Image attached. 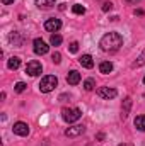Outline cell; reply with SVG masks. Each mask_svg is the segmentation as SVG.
Here are the masks:
<instances>
[{"mask_svg":"<svg viewBox=\"0 0 145 146\" xmlns=\"http://www.w3.org/2000/svg\"><path fill=\"white\" fill-rule=\"evenodd\" d=\"M50 42H51V46H60L62 44V36L56 34V33H53L51 37H50Z\"/></svg>","mask_w":145,"mask_h":146,"instance_id":"d6986e66","label":"cell"},{"mask_svg":"<svg viewBox=\"0 0 145 146\" xmlns=\"http://www.w3.org/2000/svg\"><path fill=\"white\" fill-rule=\"evenodd\" d=\"M2 3L3 5H10V3H14V0H2Z\"/></svg>","mask_w":145,"mask_h":146,"instance_id":"d4e9b609","label":"cell"},{"mask_svg":"<svg viewBox=\"0 0 145 146\" xmlns=\"http://www.w3.org/2000/svg\"><path fill=\"white\" fill-rule=\"evenodd\" d=\"M97 95L104 100H111L118 95V90L113 88V87H101V88H97Z\"/></svg>","mask_w":145,"mask_h":146,"instance_id":"277c9868","label":"cell"},{"mask_svg":"<svg viewBox=\"0 0 145 146\" xmlns=\"http://www.w3.org/2000/svg\"><path fill=\"white\" fill-rule=\"evenodd\" d=\"M33 46H34V48H33V49H34V53H36V54H41V56H43V54H46V53H48V49H50V46H48L41 37H36V39L33 41Z\"/></svg>","mask_w":145,"mask_h":146,"instance_id":"8992f818","label":"cell"},{"mask_svg":"<svg viewBox=\"0 0 145 146\" xmlns=\"http://www.w3.org/2000/svg\"><path fill=\"white\" fill-rule=\"evenodd\" d=\"M118 146H133L132 143H126V145H118Z\"/></svg>","mask_w":145,"mask_h":146,"instance_id":"83f0119b","label":"cell"},{"mask_svg":"<svg viewBox=\"0 0 145 146\" xmlns=\"http://www.w3.org/2000/svg\"><path fill=\"white\" fill-rule=\"evenodd\" d=\"M79 63H80L84 68H89V70L94 66V61H92V56H91V54H82L80 60H79Z\"/></svg>","mask_w":145,"mask_h":146,"instance_id":"8fae6325","label":"cell"},{"mask_svg":"<svg viewBox=\"0 0 145 146\" xmlns=\"http://www.w3.org/2000/svg\"><path fill=\"white\" fill-rule=\"evenodd\" d=\"M60 27H62V21H60V19L51 17V19H48V21L44 22V29L50 31V33H58Z\"/></svg>","mask_w":145,"mask_h":146,"instance_id":"52a82bcc","label":"cell"},{"mask_svg":"<svg viewBox=\"0 0 145 146\" xmlns=\"http://www.w3.org/2000/svg\"><path fill=\"white\" fill-rule=\"evenodd\" d=\"M144 83H145V75H144Z\"/></svg>","mask_w":145,"mask_h":146,"instance_id":"f1b7e54d","label":"cell"},{"mask_svg":"<svg viewBox=\"0 0 145 146\" xmlns=\"http://www.w3.org/2000/svg\"><path fill=\"white\" fill-rule=\"evenodd\" d=\"M72 12L73 14H77V15H84V14H85V7L80 5V3H73L72 5Z\"/></svg>","mask_w":145,"mask_h":146,"instance_id":"e0dca14e","label":"cell"},{"mask_svg":"<svg viewBox=\"0 0 145 146\" xmlns=\"http://www.w3.org/2000/svg\"><path fill=\"white\" fill-rule=\"evenodd\" d=\"M26 87H28V85H26L24 82H17V83L14 85V90H15L17 94H22V92L26 90Z\"/></svg>","mask_w":145,"mask_h":146,"instance_id":"ffe728a7","label":"cell"},{"mask_svg":"<svg viewBox=\"0 0 145 146\" xmlns=\"http://www.w3.org/2000/svg\"><path fill=\"white\" fill-rule=\"evenodd\" d=\"M56 85H58V78H56L55 75H46V76H43L41 82H39V90H41L43 94H48V92L55 90Z\"/></svg>","mask_w":145,"mask_h":146,"instance_id":"7a4b0ae2","label":"cell"},{"mask_svg":"<svg viewBox=\"0 0 145 146\" xmlns=\"http://www.w3.org/2000/svg\"><path fill=\"white\" fill-rule=\"evenodd\" d=\"M94 87H96V80H94V78H87V80L84 82V88H85L87 92L94 90Z\"/></svg>","mask_w":145,"mask_h":146,"instance_id":"ac0fdd59","label":"cell"},{"mask_svg":"<svg viewBox=\"0 0 145 146\" xmlns=\"http://www.w3.org/2000/svg\"><path fill=\"white\" fill-rule=\"evenodd\" d=\"M51 60H53V63L58 65V63L62 61V54H60V53H53V54H51Z\"/></svg>","mask_w":145,"mask_h":146,"instance_id":"7402d4cb","label":"cell"},{"mask_svg":"<svg viewBox=\"0 0 145 146\" xmlns=\"http://www.w3.org/2000/svg\"><path fill=\"white\" fill-rule=\"evenodd\" d=\"M55 2L56 0H36V7L41 10H50L55 7Z\"/></svg>","mask_w":145,"mask_h":146,"instance_id":"30bf717a","label":"cell"},{"mask_svg":"<svg viewBox=\"0 0 145 146\" xmlns=\"http://www.w3.org/2000/svg\"><path fill=\"white\" fill-rule=\"evenodd\" d=\"M99 46L106 53H114V51H118L123 46V37L118 33H108V34H104V36L101 37Z\"/></svg>","mask_w":145,"mask_h":146,"instance_id":"6da1fadb","label":"cell"},{"mask_svg":"<svg viewBox=\"0 0 145 146\" xmlns=\"http://www.w3.org/2000/svg\"><path fill=\"white\" fill-rule=\"evenodd\" d=\"M135 127L138 131H145V115H137L135 117Z\"/></svg>","mask_w":145,"mask_h":146,"instance_id":"2e32d148","label":"cell"},{"mask_svg":"<svg viewBox=\"0 0 145 146\" xmlns=\"http://www.w3.org/2000/svg\"><path fill=\"white\" fill-rule=\"evenodd\" d=\"M80 82V73L75 72V70H72V72L67 75V83L68 85H77Z\"/></svg>","mask_w":145,"mask_h":146,"instance_id":"4fadbf2b","label":"cell"},{"mask_svg":"<svg viewBox=\"0 0 145 146\" xmlns=\"http://www.w3.org/2000/svg\"><path fill=\"white\" fill-rule=\"evenodd\" d=\"M7 66H9V70H17V68L21 66V58H19V56H12V58H9Z\"/></svg>","mask_w":145,"mask_h":146,"instance_id":"5bb4252c","label":"cell"},{"mask_svg":"<svg viewBox=\"0 0 145 146\" xmlns=\"http://www.w3.org/2000/svg\"><path fill=\"white\" fill-rule=\"evenodd\" d=\"M111 9H113V3H111V2H104V3H103V10H104V12H108Z\"/></svg>","mask_w":145,"mask_h":146,"instance_id":"603a6c76","label":"cell"},{"mask_svg":"<svg viewBox=\"0 0 145 146\" xmlns=\"http://www.w3.org/2000/svg\"><path fill=\"white\" fill-rule=\"evenodd\" d=\"M130 107H132V99L126 97V99L123 100V106H121V117H123V119L128 117V114H130Z\"/></svg>","mask_w":145,"mask_h":146,"instance_id":"7c38bea8","label":"cell"},{"mask_svg":"<svg viewBox=\"0 0 145 146\" xmlns=\"http://www.w3.org/2000/svg\"><path fill=\"white\" fill-rule=\"evenodd\" d=\"M12 131H14V134H17V136H28V134H29V126H28L26 122L19 121V122L14 124Z\"/></svg>","mask_w":145,"mask_h":146,"instance_id":"ba28073f","label":"cell"},{"mask_svg":"<svg viewBox=\"0 0 145 146\" xmlns=\"http://www.w3.org/2000/svg\"><path fill=\"white\" fill-rule=\"evenodd\" d=\"M99 72L103 73V75L111 73V72H113V63H111V61H103V63L99 65Z\"/></svg>","mask_w":145,"mask_h":146,"instance_id":"9a60e30c","label":"cell"},{"mask_svg":"<svg viewBox=\"0 0 145 146\" xmlns=\"http://www.w3.org/2000/svg\"><path fill=\"white\" fill-rule=\"evenodd\" d=\"M82 117V110L77 107H63L62 109V119L68 124H72L75 121H79Z\"/></svg>","mask_w":145,"mask_h":146,"instance_id":"3957f363","label":"cell"},{"mask_svg":"<svg viewBox=\"0 0 145 146\" xmlns=\"http://www.w3.org/2000/svg\"><path fill=\"white\" fill-rule=\"evenodd\" d=\"M84 133H85V126L77 124V126H72V127H68V129L65 131V136H67V138H75V136H80V134H84Z\"/></svg>","mask_w":145,"mask_h":146,"instance_id":"9c48e42d","label":"cell"},{"mask_svg":"<svg viewBox=\"0 0 145 146\" xmlns=\"http://www.w3.org/2000/svg\"><path fill=\"white\" fill-rule=\"evenodd\" d=\"M68 51H70V53H77V51H79V42H77V41L70 42V46H68Z\"/></svg>","mask_w":145,"mask_h":146,"instance_id":"44dd1931","label":"cell"},{"mask_svg":"<svg viewBox=\"0 0 145 146\" xmlns=\"http://www.w3.org/2000/svg\"><path fill=\"white\" fill-rule=\"evenodd\" d=\"M126 2H128V3H138L140 0H126Z\"/></svg>","mask_w":145,"mask_h":146,"instance_id":"4316f807","label":"cell"},{"mask_svg":"<svg viewBox=\"0 0 145 146\" xmlns=\"http://www.w3.org/2000/svg\"><path fill=\"white\" fill-rule=\"evenodd\" d=\"M145 12L144 10H142V9H137V10H135V15H144Z\"/></svg>","mask_w":145,"mask_h":146,"instance_id":"cb8c5ba5","label":"cell"},{"mask_svg":"<svg viewBox=\"0 0 145 146\" xmlns=\"http://www.w3.org/2000/svg\"><path fill=\"white\" fill-rule=\"evenodd\" d=\"M41 72H43V66H41V63L36 61V60H33V61H29L26 65V73L31 75V76H38V75H41Z\"/></svg>","mask_w":145,"mask_h":146,"instance_id":"5b68a950","label":"cell"},{"mask_svg":"<svg viewBox=\"0 0 145 146\" xmlns=\"http://www.w3.org/2000/svg\"><path fill=\"white\" fill-rule=\"evenodd\" d=\"M97 139H99V141H103V139H104V134H103V133H99V134H97Z\"/></svg>","mask_w":145,"mask_h":146,"instance_id":"484cf974","label":"cell"}]
</instances>
